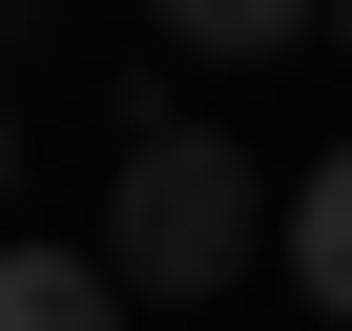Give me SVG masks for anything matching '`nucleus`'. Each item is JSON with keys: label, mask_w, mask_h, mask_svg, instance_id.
I'll list each match as a JSON object with an SVG mask.
<instances>
[{"label": "nucleus", "mask_w": 352, "mask_h": 331, "mask_svg": "<svg viewBox=\"0 0 352 331\" xmlns=\"http://www.w3.org/2000/svg\"><path fill=\"white\" fill-rule=\"evenodd\" d=\"M290 290H311V310H352V145L290 187Z\"/></svg>", "instance_id": "3"}, {"label": "nucleus", "mask_w": 352, "mask_h": 331, "mask_svg": "<svg viewBox=\"0 0 352 331\" xmlns=\"http://www.w3.org/2000/svg\"><path fill=\"white\" fill-rule=\"evenodd\" d=\"M0 331H124L104 249H0Z\"/></svg>", "instance_id": "2"}, {"label": "nucleus", "mask_w": 352, "mask_h": 331, "mask_svg": "<svg viewBox=\"0 0 352 331\" xmlns=\"http://www.w3.org/2000/svg\"><path fill=\"white\" fill-rule=\"evenodd\" d=\"M145 21H166V42H208V62H270V42L331 21V0H145Z\"/></svg>", "instance_id": "4"}, {"label": "nucleus", "mask_w": 352, "mask_h": 331, "mask_svg": "<svg viewBox=\"0 0 352 331\" xmlns=\"http://www.w3.org/2000/svg\"><path fill=\"white\" fill-rule=\"evenodd\" d=\"M270 249V187H249V145H208V124H145L124 166H104V290H228Z\"/></svg>", "instance_id": "1"}, {"label": "nucleus", "mask_w": 352, "mask_h": 331, "mask_svg": "<svg viewBox=\"0 0 352 331\" xmlns=\"http://www.w3.org/2000/svg\"><path fill=\"white\" fill-rule=\"evenodd\" d=\"M0 166H21V145H0Z\"/></svg>", "instance_id": "6"}, {"label": "nucleus", "mask_w": 352, "mask_h": 331, "mask_svg": "<svg viewBox=\"0 0 352 331\" xmlns=\"http://www.w3.org/2000/svg\"><path fill=\"white\" fill-rule=\"evenodd\" d=\"M331 21H352V0H331Z\"/></svg>", "instance_id": "5"}]
</instances>
